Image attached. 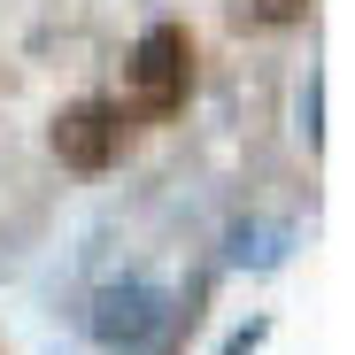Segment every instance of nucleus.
I'll list each match as a JSON object with an SVG mask.
<instances>
[{"mask_svg":"<svg viewBox=\"0 0 355 355\" xmlns=\"http://www.w3.org/2000/svg\"><path fill=\"white\" fill-rule=\"evenodd\" d=\"M178 332V309L170 293L147 286V278H116L93 293V340L116 347V355H162V340Z\"/></svg>","mask_w":355,"mask_h":355,"instance_id":"obj_1","label":"nucleus"},{"mask_svg":"<svg viewBox=\"0 0 355 355\" xmlns=\"http://www.w3.org/2000/svg\"><path fill=\"white\" fill-rule=\"evenodd\" d=\"M286 248H293V232H286V224H248V216H240V224L224 232V255L240 263V270H278Z\"/></svg>","mask_w":355,"mask_h":355,"instance_id":"obj_4","label":"nucleus"},{"mask_svg":"<svg viewBox=\"0 0 355 355\" xmlns=\"http://www.w3.org/2000/svg\"><path fill=\"white\" fill-rule=\"evenodd\" d=\"M193 93V39L178 24H155L132 46V108L139 116H178Z\"/></svg>","mask_w":355,"mask_h":355,"instance_id":"obj_2","label":"nucleus"},{"mask_svg":"<svg viewBox=\"0 0 355 355\" xmlns=\"http://www.w3.org/2000/svg\"><path fill=\"white\" fill-rule=\"evenodd\" d=\"M263 332H270V324H248V332H232V340H224V355H255V347H263Z\"/></svg>","mask_w":355,"mask_h":355,"instance_id":"obj_7","label":"nucleus"},{"mask_svg":"<svg viewBox=\"0 0 355 355\" xmlns=\"http://www.w3.org/2000/svg\"><path fill=\"white\" fill-rule=\"evenodd\" d=\"M317 116H324V85L309 78V85H302V132H309V147L324 139V124H317Z\"/></svg>","mask_w":355,"mask_h":355,"instance_id":"obj_5","label":"nucleus"},{"mask_svg":"<svg viewBox=\"0 0 355 355\" xmlns=\"http://www.w3.org/2000/svg\"><path fill=\"white\" fill-rule=\"evenodd\" d=\"M255 16H263V24H302L309 0H255Z\"/></svg>","mask_w":355,"mask_h":355,"instance_id":"obj_6","label":"nucleus"},{"mask_svg":"<svg viewBox=\"0 0 355 355\" xmlns=\"http://www.w3.org/2000/svg\"><path fill=\"white\" fill-rule=\"evenodd\" d=\"M116 139H124V116H116L108 101H78V108L54 116V155H62L70 170H108Z\"/></svg>","mask_w":355,"mask_h":355,"instance_id":"obj_3","label":"nucleus"}]
</instances>
